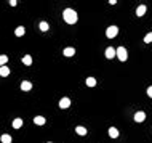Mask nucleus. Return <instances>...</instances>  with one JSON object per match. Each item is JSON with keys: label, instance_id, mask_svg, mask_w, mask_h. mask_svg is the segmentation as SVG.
Returning <instances> with one entry per match:
<instances>
[{"label": "nucleus", "instance_id": "1", "mask_svg": "<svg viewBox=\"0 0 152 143\" xmlns=\"http://www.w3.org/2000/svg\"><path fill=\"white\" fill-rule=\"evenodd\" d=\"M62 18H64V21L67 24H75L79 16H77V11L72 10V8H66V10L62 11Z\"/></svg>", "mask_w": 152, "mask_h": 143}, {"label": "nucleus", "instance_id": "2", "mask_svg": "<svg viewBox=\"0 0 152 143\" xmlns=\"http://www.w3.org/2000/svg\"><path fill=\"white\" fill-rule=\"evenodd\" d=\"M117 58L120 59V61H127L128 52H127V48H125V47H118V48H117Z\"/></svg>", "mask_w": 152, "mask_h": 143}, {"label": "nucleus", "instance_id": "3", "mask_svg": "<svg viewBox=\"0 0 152 143\" xmlns=\"http://www.w3.org/2000/svg\"><path fill=\"white\" fill-rule=\"evenodd\" d=\"M117 34H118V28H117V26H109V28L106 29V35H107V39H114Z\"/></svg>", "mask_w": 152, "mask_h": 143}, {"label": "nucleus", "instance_id": "4", "mask_svg": "<svg viewBox=\"0 0 152 143\" xmlns=\"http://www.w3.org/2000/svg\"><path fill=\"white\" fill-rule=\"evenodd\" d=\"M69 106H71V100L67 97H64V98L59 100V108H61V109H67Z\"/></svg>", "mask_w": 152, "mask_h": 143}, {"label": "nucleus", "instance_id": "5", "mask_svg": "<svg viewBox=\"0 0 152 143\" xmlns=\"http://www.w3.org/2000/svg\"><path fill=\"white\" fill-rule=\"evenodd\" d=\"M114 56H117V50H115V48H112V47L106 48V58H107V59H112Z\"/></svg>", "mask_w": 152, "mask_h": 143}, {"label": "nucleus", "instance_id": "6", "mask_svg": "<svg viewBox=\"0 0 152 143\" xmlns=\"http://www.w3.org/2000/svg\"><path fill=\"white\" fill-rule=\"evenodd\" d=\"M62 55H64V56H67V58H71V56H74V55H75V48H74V47H67V48H64Z\"/></svg>", "mask_w": 152, "mask_h": 143}, {"label": "nucleus", "instance_id": "7", "mask_svg": "<svg viewBox=\"0 0 152 143\" xmlns=\"http://www.w3.org/2000/svg\"><path fill=\"white\" fill-rule=\"evenodd\" d=\"M133 119H135L136 122H144V119H146V113H144V111H138V113L135 114V117H133Z\"/></svg>", "mask_w": 152, "mask_h": 143}, {"label": "nucleus", "instance_id": "8", "mask_svg": "<svg viewBox=\"0 0 152 143\" xmlns=\"http://www.w3.org/2000/svg\"><path fill=\"white\" fill-rule=\"evenodd\" d=\"M32 88V84L29 82V80H23L21 82V90H24V92H29Z\"/></svg>", "mask_w": 152, "mask_h": 143}, {"label": "nucleus", "instance_id": "9", "mask_svg": "<svg viewBox=\"0 0 152 143\" xmlns=\"http://www.w3.org/2000/svg\"><path fill=\"white\" fill-rule=\"evenodd\" d=\"M146 10H147V8H146V5H139V7H138V8H136V16H138V18L144 16Z\"/></svg>", "mask_w": 152, "mask_h": 143}, {"label": "nucleus", "instance_id": "10", "mask_svg": "<svg viewBox=\"0 0 152 143\" xmlns=\"http://www.w3.org/2000/svg\"><path fill=\"white\" fill-rule=\"evenodd\" d=\"M24 34H26V29L23 28V26H18V28L14 29V35H16V37H23Z\"/></svg>", "mask_w": 152, "mask_h": 143}, {"label": "nucleus", "instance_id": "11", "mask_svg": "<svg viewBox=\"0 0 152 143\" xmlns=\"http://www.w3.org/2000/svg\"><path fill=\"white\" fill-rule=\"evenodd\" d=\"M34 124L35 126H43V124H45V117H43V116H35L34 117Z\"/></svg>", "mask_w": 152, "mask_h": 143}, {"label": "nucleus", "instance_id": "12", "mask_svg": "<svg viewBox=\"0 0 152 143\" xmlns=\"http://www.w3.org/2000/svg\"><path fill=\"white\" fill-rule=\"evenodd\" d=\"M0 142L2 143H11L13 138H11V135H8V133H3V135L0 137Z\"/></svg>", "mask_w": 152, "mask_h": 143}, {"label": "nucleus", "instance_id": "13", "mask_svg": "<svg viewBox=\"0 0 152 143\" xmlns=\"http://www.w3.org/2000/svg\"><path fill=\"white\" fill-rule=\"evenodd\" d=\"M0 76H2V77L10 76V68H8V66H2V68H0Z\"/></svg>", "mask_w": 152, "mask_h": 143}, {"label": "nucleus", "instance_id": "14", "mask_svg": "<svg viewBox=\"0 0 152 143\" xmlns=\"http://www.w3.org/2000/svg\"><path fill=\"white\" fill-rule=\"evenodd\" d=\"M23 64L31 66V64H32V56L31 55H24V56H23Z\"/></svg>", "mask_w": 152, "mask_h": 143}, {"label": "nucleus", "instance_id": "15", "mask_svg": "<svg viewBox=\"0 0 152 143\" xmlns=\"http://www.w3.org/2000/svg\"><path fill=\"white\" fill-rule=\"evenodd\" d=\"M21 127H23V119L21 117H16L13 121V129H21Z\"/></svg>", "mask_w": 152, "mask_h": 143}, {"label": "nucleus", "instance_id": "16", "mask_svg": "<svg viewBox=\"0 0 152 143\" xmlns=\"http://www.w3.org/2000/svg\"><path fill=\"white\" fill-rule=\"evenodd\" d=\"M38 29H40L42 32H47V31H48V29H50V24H48V23H47V21H42L40 24H38Z\"/></svg>", "mask_w": 152, "mask_h": 143}, {"label": "nucleus", "instance_id": "17", "mask_svg": "<svg viewBox=\"0 0 152 143\" xmlns=\"http://www.w3.org/2000/svg\"><path fill=\"white\" fill-rule=\"evenodd\" d=\"M85 84L88 85V87H94V85H96V79H94V77H86Z\"/></svg>", "mask_w": 152, "mask_h": 143}, {"label": "nucleus", "instance_id": "18", "mask_svg": "<svg viewBox=\"0 0 152 143\" xmlns=\"http://www.w3.org/2000/svg\"><path fill=\"white\" fill-rule=\"evenodd\" d=\"M109 137H111V138H117L118 137V130L115 129V127H111V129H109Z\"/></svg>", "mask_w": 152, "mask_h": 143}, {"label": "nucleus", "instance_id": "19", "mask_svg": "<svg viewBox=\"0 0 152 143\" xmlns=\"http://www.w3.org/2000/svg\"><path fill=\"white\" fill-rule=\"evenodd\" d=\"M7 63H8V56L7 55H0V68L7 66Z\"/></svg>", "mask_w": 152, "mask_h": 143}, {"label": "nucleus", "instance_id": "20", "mask_svg": "<svg viewBox=\"0 0 152 143\" xmlns=\"http://www.w3.org/2000/svg\"><path fill=\"white\" fill-rule=\"evenodd\" d=\"M75 132L77 133H79V135H86V129H85V127H82V126H79V127H75Z\"/></svg>", "mask_w": 152, "mask_h": 143}, {"label": "nucleus", "instance_id": "21", "mask_svg": "<svg viewBox=\"0 0 152 143\" xmlns=\"http://www.w3.org/2000/svg\"><path fill=\"white\" fill-rule=\"evenodd\" d=\"M144 42H146V44H151V42H152V32H149V34L144 37Z\"/></svg>", "mask_w": 152, "mask_h": 143}, {"label": "nucleus", "instance_id": "22", "mask_svg": "<svg viewBox=\"0 0 152 143\" xmlns=\"http://www.w3.org/2000/svg\"><path fill=\"white\" fill-rule=\"evenodd\" d=\"M147 95H149V97H151V98H152V85H151V87H149V88H147Z\"/></svg>", "mask_w": 152, "mask_h": 143}, {"label": "nucleus", "instance_id": "23", "mask_svg": "<svg viewBox=\"0 0 152 143\" xmlns=\"http://www.w3.org/2000/svg\"><path fill=\"white\" fill-rule=\"evenodd\" d=\"M16 3H18L16 0H10V5H11V7H16Z\"/></svg>", "mask_w": 152, "mask_h": 143}, {"label": "nucleus", "instance_id": "24", "mask_svg": "<svg viewBox=\"0 0 152 143\" xmlns=\"http://www.w3.org/2000/svg\"><path fill=\"white\" fill-rule=\"evenodd\" d=\"M48 143H51V142H48Z\"/></svg>", "mask_w": 152, "mask_h": 143}]
</instances>
